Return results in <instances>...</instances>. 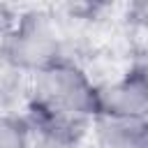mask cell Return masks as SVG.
<instances>
[{
  "label": "cell",
  "instance_id": "cell-1",
  "mask_svg": "<svg viewBox=\"0 0 148 148\" xmlns=\"http://www.w3.org/2000/svg\"><path fill=\"white\" fill-rule=\"evenodd\" d=\"M2 53L14 69L37 74L44 67L62 60L60 35L46 14L30 12L9 28Z\"/></svg>",
  "mask_w": 148,
  "mask_h": 148
},
{
  "label": "cell",
  "instance_id": "cell-2",
  "mask_svg": "<svg viewBox=\"0 0 148 148\" xmlns=\"http://www.w3.org/2000/svg\"><path fill=\"white\" fill-rule=\"evenodd\" d=\"M148 125V67H132L97 92V116Z\"/></svg>",
  "mask_w": 148,
  "mask_h": 148
},
{
  "label": "cell",
  "instance_id": "cell-3",
  "mask_svg": "<svg viewBox=\"0 0 148 148\" xmlns=\"http://www.w3.org/2000/svg\"><path fill=\"white\" fill-rule=\"evenodd\" d=\"M97 134L104 148H148V125L95 118Z\"/></svg>",
  "mask_w": 148,
  "mask_h": 148
},
{
  "label": "cell",
  "instance_id": "cell-4",
  "mask_svg": "<svg viewBox=\"0 0 148 148\" xmlns=\"http://www.w3.org/2000/svg\"><path fill=\"white\" fill-rule=\"evenodd\" d=\"M0 148H32V130L28 118L0 113Z\"/></svg>",
  "mask_w": 148,
  "mask_h": 148
},
{
  "label": "cell",
  "instance_id": "cell-5",
  "mask_svg": "<svg viewBox=\"0 0 148 148\" xmlns=\"http://www.w3.org/2000/svg\"><path fill=\"white\" fill-rule=\"evenodd\" d=\"M130 16H132V21H134V23H139V25L148 28V0L134 2V5L130 7Z\"/></svg>",
  "mask_w": 148,
  "mask_h": 148
}]
</instances>
